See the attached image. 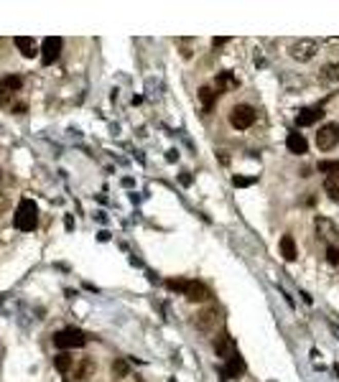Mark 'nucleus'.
Masks as SVG:
<instances>
[{"mask_svg":"<svg viewBox=\"0 0 339 382\" xmlns=\"http://www.w3.org/2000/svg\"><path fill=\"white\" fill-rule=\"evenodd\" d=\"M59 54H62V38H56V36L44 38V46H41V62H44V64H54V62L59 59Z\"/></svg>","mask_w":339,"mask_h":382,"instance_id":"nucleus-8","label":"nucleus"},{"mask_svg":"<svg viewBox=\"0 0 339 382\" xmlns=\"http://www.w3.org/2000/svg\"><path fill=\"white\" fill-rule=\"evenodd\" d=\"M286 146H288V151L296 153V155H304L306 153V138L301 135V133H288V138H286Z\"/></svg>","mask_w":339,"mask_h":382,"instance_id":"nucleus-12","label":"nucleus"},{"mask_svg":"<svg viewBox=\"0 0 339 382\" xmlns=\"http://www.w3.org/2000/svg\"><path fill=\"white\" fill-rule=\"evenodd\" d=\"M319 171L322 173H329V176H339V160H322L319 163Z\"/></svg>","mask_w":339,"mask_h":382,"instance_id":"nucleus-20","label":"nucleus"},{"mask_svg":"<svg viewBox=\"0 0 339 382\" xmlns=\"http://www.w3.org/2000/svg\"><path fill=\"white\" fill-rule=\"evenodd\" d=\"M71 365H74V362H71V357H69V354H59V357L54 359V367H56L59 372H69V370H71Z\"/></svg>","mask_w":339,"mask_h":382,"instance_id":"nucleus-21","label":"nucleus"},{"mask_svg":"<svg viewBox=\"0 0 339 382\" xmlns=\"http://www.w3.org/2000/svg\"><path fill=\"white\" fill-rule=\"evenodd\" d=\"M214 349H217V354L224 357V359H230V357L235 354V347H232V339H230V336H217Z\"/></svg>","mask_w":339,"mask_h":382,"instance_id":"nucleus-15","label":"nucleus"},{"mask_svg":"<svg viewBox=\"0 0 339 382\" xmlns=\"http://www.w3.org/2000/svg\"><path fill=\"white\" fill-rule=\"evenodd\" d=\"M10 99H13V92H10V89H5V87L0 84V105H8Z\"/></svg>","mask_w":339,"mask_h":382,"instance_id":"nucleus-27","label":"nucleus"},{"mask_svg":"<svg viewBox=\"0 0 339 382\" xmlns=\"http://www.w3.org/2000/svg\"><path fill=\"white\" fill-rule=\"evenodd\" d=\"M339 143V125L337 123H327L324 128H319L316 133V148L319 151H332Z\"/></svg>","mask_w":339,"mask_h":382,"instance_id":"nucleus-4","label":"nucleus"},{"mask_svg":"<svg viewBox=\"0 0 339 382\" xmlns=\"http://www.w3.org/2000/svg\"><path fill=\"white\" fill-rule=\"evenodd\" d=\"M92 370H95V365H92V359H84V362L79 365V370H77V377H79V380H89V375H92Z\"/></svg>","mask_w":339,"mask_h":382,"instance_id":"nucleus-23","label":"nucleus"},{"mask_svg":"<svg viewBox=\"0 0 339 382\" xmlns=\"http://www.w3.org/2000/svg\"><path fill=\"white\" fill-rule=\"evenodd\" d=\"M316 229H319L322 239H327V242H329V247H339V229L334 227L329 219L316 217Z\"/></svg>","mask_w":339,"mask_h":382,"instance_id":"nucleus-9","label":"nucleus"},{"mask_svg":"<svg viewBox=\"0 0 339 382\" xmlns=\"http://www.w3.org/2000/svg\"><path fill=\"white\" fill-rule=\"evenodd\" d=\"M214 97H217V92H214V89H209V87H202V89H199V99H202L204 112H209V110H212V105H214Z\"/></svg>","mask_w":339,"mask_h":382,"instance_id":"nucleus-18","label":"nucleus"},{"mask_svg":"<svg viewBox=\"0 0 339 382\" xmlns=\"http://www.w3.org/2000/svg\"><path fill=\"white\" fill-rule=\"evenodd\" d=\"M0 84H3L5 89H10V92H18L23 82H21V76H5V79H3Z\"/></svg>","mask_w":339,"mask_h":382,"instance_id":"nucleus-24","label":"nucleus"},{"mask_svg":"<svg viewBox=\"0 0 339 382\" xmlns=\"http://www.w3.org/2000/svg\"><path fill=\"white\" fill-rule=\"evenodd\" d=\"M184 296L189 298V301H197V304H204V301H209V288L204 286V283H197V280H189L186 283V291H184Z\"/></svg>","mask_w":339,"mask_h":382,"instance_id":"nucleus-10","label":"nucleus"},{"mask_svg":"<svg viewBox=\"0 0 339 382\" xmlns=\"http://www.w3.org/2000/svg\"><path fill=\"white\" fill-rule=\"evenodd\" d=\"M230 89H237V79L230 72H222L217 76V92H230Z\"/></svg>","mask_w":339,"mask_h":382,"instance_id":"nucleus-17","label":"nucleus"},{"mask_svg":"<svg viewBox=\"0 0 339 382\" xmlns=\"http://www.w3.org/2000/svg\"><path fill=\"white\" fill-rule=\"evenodd\" d=\"M5 209H8V194H5V191H0V214H3Z\"/></svg>","mask_w":339,"mask_h":382,"instance_id":"nucleus-29","label":"nucleus"},{"mask_svg":"<svg viewBox=\"0 0 339 382\" xmlns=\"http://www.w3.org/2000/svg\"><path fill=\"white\" fill-rule=\"evenodd\" d=\"M324 189H327V194H329L332 199H339V176H327Z\"/></svg>","mask_w":339,"mask_h":382,"instance_id":"nucleus-19","label":"nucleus"},{"mask_svg":"<svg viewBox=\"0 0 339 382\" xmlns=\"http://www.w3.org/2000/svg\"><path fill=\"white\" fill-rule=\"evenodd\" d=\"M288 54H291L293 59H298V62H311L314 54H316V41L301 38V41H296V44L288 46Z\"/></svg>","mask_w":339,"mask_h":382,"instance_id":"nucleus-6","label":"nucleus"},{"mask_svg":"<svg viewBox=\"0 0 339 382\" xmlns=\"http://www.w3.org/2000/svg\"><path fill=\"white\" fill-rule=\"evenodd\" d=\"M13 222H15V227L21 229V232H31V229H36V225H39V209H36V204H33L31 199H21Z\"/></svg>","mask_w":339,"mask_h":382,"instance_id":"nucleus-1","label":"nucleus"},{"mask_svg":"<svg viewBox=\"0 0 339 382\" xmlns=\"http://www.w3.org/2000/svg\"><path fill=\"white\" fill-rule=\"evenodd\" d=\"M186 283H189V280L171 278V280H166V288H168V291H176V293H181V296H184V291H186Z\"/></svg>","mask_w":339,"mask_h":382,"instance_id":"nucleus-22","label":"nucleus"},{"mask_svg":"<svg viewBox=\"0 0 339 382\" xmlns=\"http://www.w3.org/2000/svg\"><path fill=\"white\" fill-rule=\"evenodd\" d=\"M327 260L329 265H339V247H327Z\"/></svg>","mask_w":339,"mask_h":382,"instance_id":"nucleus-26","label":"nucleus"},{"mask_svg":"<svg viewBox=\"0 0 339 382\" xmlns=\"http://www.w3.org/2000/svg\"><path fill=\"white\" fill-rule=\"evenodd\" d=\"M112 375H115L118 380L125 377V375H128V362H125V359H118V362L112 365Z\"/></svg>","mask_w":339,"mask_h":382,"instance_id":"nucleus-25","label":"nucleus"},{"mask_svg":"<svg viewBox=\"0 0 339 382\" xmlns=\"http://www.w3.org/2000/svg\"><path fill=\"white\" fill-rule=\"evenodd\" d=\"M15 46H18V49H21V54H23V56H28V59L36 54V41H33V38H28V36H15Z\"/></svg>","mask_w":339,"mask_h":382,"instance_id":"nucleus-16","label":"nucleus"},{"mask_svg":"<svg viewBox=\"0 0 339 382\" xmlns=\"http://www.w3.org/2000/svg\"><path fill=\"white\" fill-rule=\"evenodd\" d=\"M245 370H248V367H245V359H242V357L235 352V354L227 359V365H224L219 372H222V380H237L240 375H245Z\"/></svg>","mask_w":339,"mask_h":382,"instance_id":"nucleus-7","label":"nucleus"},{"mask_svg":"<svg viewBox=\"0 0 339 382\" xmlns=\"http://www.w3.org/2000/svg\"><path fill=\"white\" fill-rule=\"evenodd\" d=\"M322 82H324L327 87L337 89L339 87V67L337 64H327V67L322 69Z\"/></svg>","mask_w":339,"mask_h":382,"instance_id":"nucleus-13","label":"nucleus"},{"mask_svg":"<svg viewBox=\"0 0 339 382\" xmlns=\"http://www.w3.org/2000/svg\"><path fill=\"white\" fill-rule=\"evenodd\" d=\"M232 184L242 189V186H250V184H253V178H248V176H235V178H232Z\"/></svg>","mask_w":339,"mask_h":382,"instance_id":"nucleus-28","label":"nucleus"},{"mask_svg":"<svg viewBox=\"0 0 339 382\" xmlns=\"http://www.w3.org/2000/svg\"><path fill=\"white\" fill-rule=\"evenodd\" d=\"M219 324H222V316H219L217 308H204L202 313L197 316V321H194V326L202 334H217V326Z\"/></svg>","mask_w":339,"mask_h":382,"instance_id":"nucleus-5","label":"nucleus"},{"mask_svg":"<svg viewBox=\"0 0 339 382\" xmlns=\"http://www.w3.org/2000/svg\"><path fill=\"white\" fill-rule=\"evenodd\" d=\"M230 123H232V128H237V130H248V128L255 123V110H253L250 105H235L232 112H230Z\"/></svg>","mask_w":339,"mask_h":382,"instance_id":"nucleus-3","label":"nucleus"},{"mask_svg":"<svg viewBox=\"0 0 339 382\" xmlns=\"http://www.w3.org/2000/svg\"><path fill=\"white\" fill-rule=\"evenodd\" d=\"M324 117V110L322 107H306V110H301L298 115H296V123L301 125V128H309V125H314L316 120H322Z\"/></svg>","mask_w":339,"mask_h":382,"instance_id":"nucleus-11","label":"nucleus"},{"mask_svg":"<svg viewBox=\"0 0 339 382\" xmlns=\"http://www.w3.org/2000/svg\"><path fill=\"white\" fill-rule=\"evenodd\" d=\"M64 382H69V380H64Z\"/></svg>","mask_w":339,"mask_h":382,"instance_id":"nucleus-30","label":"nucleus"},{"mask_svg":"<svg viewBox=\"0 0 339 382\" xmlns=\"http://www.w3.org/2000/svg\"><path fill=\"white\" fill-rule=\"evenodd\" d=\"M280 255H283L288 263H293V260H296V255H298V252H296V242H293V237H291V234H283V237H280Z\"/></svg>","mask_w":339,"mask_h":382,"instance_id":"nucleus-14","label":"nucleus"},{"mask_svg":"<svg viewBox=\"0 0 339 382\" xmlns=\"http://www.w3.org/2000/svg\"><path fill=\"white\" fill-rule=\"evenodd\" d=\"M54 344L59 349H77V347H84L87 344V334L69 326V329H62L59 334H54Z\"/></svg>","mask_w":339,"mask_h":382,"instance_id":"nucleus-2","label":"nucleus"}]
</instances>
